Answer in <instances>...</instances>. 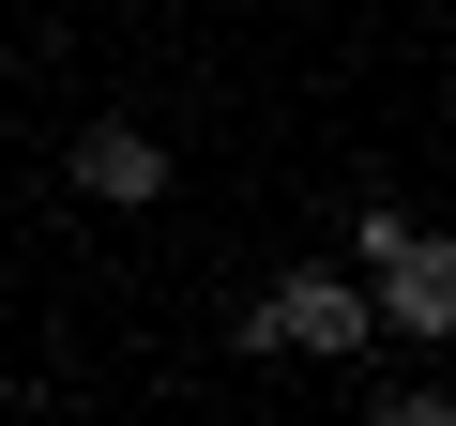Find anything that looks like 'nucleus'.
<instances>
[{
	"label": "nucleus",
	"mask_w": 456,
	"mask_h": 426,
	"mask_svg": "<svg viewBox=\"0 0 456 426\" xmlns=\"http://www.w3.org/2000/svg\"><path fill=\"white\" fill-rule=\"evenodd\" d=\"M380 320H365V274H289L274 305H244V365L259 350H320V365H350Z\"/></svg>",
	"instance_id": "1"
},
{
	"label": "nucleus",
	"mask_w": 456,
	"mask_h": 426,
	"mask_svg": "<svg viewBox=\"0 0 456 426\" xmlns=\"http://www.w3.org/2000/svg\"><path fill=\"white\" fill-rule=\"evenodd\" d=\"M365 320H380V335H411V350H441V335H456V244H426V229H411V244L380 259Z\"/></svg>",
	"instance_id": "2"
},
{
	"label": "nucleus",
	"mask_w": 456,
	"mask_h": 426,
	"mask_svg": "<svg viewBox=\"0 0 456 426\" xmlns=\"http://www.w3.org/2000/svg\"><path fill=\"white\" fill-rule=\"evenodd\" d=\"M77 183H92V198H122V213H137V198H167V152H152V137H137V122H92V137H77Z\"/></svg>",
	"instance_id": "3"
},
{
	"label": "nucleus",
	"mask_w": 456,
	"mask_h": 426,
	"mask_svg": "<svg viewBox=\"0 0 456 426\" xmlns=\"http://www.w3.org/2000/svg\"><path fill=\"white\" fill-rule=\"evenodd\" d=\"M380 426H456V411H441V396L411 381V396H380Z\"/></svg>",
	"instance_id": "4"
}]
</instances>
